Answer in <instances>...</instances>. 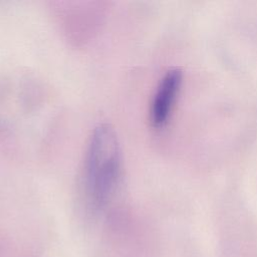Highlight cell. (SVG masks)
<instances>
[{"label": "cell", "instance_id": "obj_1", "mask_svg": "<svg viewBox=\"0 0 257 257\" xmlns=\"http://www.w3.org/2000/svg\"><path fill=\"white\" fill-rule=\"evenodd\" d=\"M85 187L91 204L99 209L110 198L120 169V148L114 130L97 125L90 137L85 158Z\"/></svg>", "mask_w": 257, "mask_h": 257}, {"label": "cell", "instance_id": "obj_2", "mask_svg": "<svg viewBox=\"0 0 257 257\" xmlns=\"http://www.w3.org/2000/svg\"><path fill=\"white\" fill-rule=\"evenodd\" d=\"M181 83L182 73L179 69L168 71L161 80L151 109V118L155 126L160 127L167 122Z\"/></svg>", "mask_w": 257, "mask_h": 257}]
</instances>
